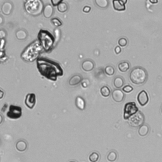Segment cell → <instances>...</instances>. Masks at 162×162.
Returning a JSON list of instances; mask_svg holds the SVG:
<instances>
[{
	"label": "cell",
	"instance_id": "7a4b0ae2",
	"mask_svg": "<svg viewBox=\"0 0 162 162\" xmlns=\"http://www.w3.org/2000/svg\"><path fill=\"white\" fill-rule=\"evenodd\" d=\"M25 8L27 13L34 16H37L41 14L43 4L40 0H31L26 2Z\"/></svg>",
	"mask_w": 162,
	"mask_h": 162
},
{
	"label": "cell",
	"instance_id": "f35d334b",
	"mask_svg": "<svg viewBox=\"0 0 162 162\" xmlns=\"http://www.w3.org/2000/svg\"><path fill=\"white\" fill-rule=\"evenodd\" d=\"M161 113H162V107H161Z\"/></svg>",
	"mask_w": 162,
	"mask_h": 162
},
{
	"label": "cell",
	"instance_id": "ba28073f",
	"mask_svg": "<svg viewBox=\"0 0 162 162\" xmlns=\"http://www.w3.org/2000/svg\"><path fill=\"white\" fill-rule=\"evenodd\" d=\"M113 100L117 103L123 101L125 98V94L120 89H115L112 92Z\"/></svg>",
	"mask_w": 162,
	"mask_h": 162
},
{
	"label": "cell",
	"instance_id": "9c48e42d",
	"mask_svg": "<svg viewBox=\"0 0 162 162\" xmlns=\"http://www.w3.org/2000/svg\"><path fill=\"white\" fill-rule=\"evenodd\" d=\"M13 10V4L10 2H4L2 7V11L4 15H10Z\"/></svg>",
	"mask_w": 162,
	"mask_h": 162
},
{
	"label": "cell",
	"instance_id": "484cf974",
	"mask_svg": "<svg viewBox=\"0 0 162 162\" xmlns=\"http://www.w3.org/2000/svg\"><path fill=\"white\" fill-rule=\"evenodd\" d=\"M51 24H53V26H55V27H60L62 25V22L60 21V19H57V18H53L51 20Z\"/></svg>",
	"mask_w": 162,
	"mask_h": 162
},
{
	"label": "cell",
	"instance_id": "4fadbf2b",
	"mask_svg": "<svg viewBox=\"0 0 162 162\" xmlns=\"http://www.w3.org/2000/svg\"><path fill=\"white\" fill-rule=\"evenodd\" d=\"M54 13V10L53 7L51 4H47L46 5L44 10H43V14H44V17L47 19L50 18V17L52 16Z\"/></svg>",
	"mask_w": 162,
	"mask_h": 162
},
{
	"label": "cell",
	"instance_id": "6da1fadb",
	"mask_svg": "<svg viewBox=\"0 0 162 162\" xmlns=\"http://www.w3.org/2000/svg\"><path fill=\"white\" fill-rule=\"evenodd\" d=\"M131 82L136 85H141L146 82L148 79V73L145 69L141 67L134 68L129 74Z\"/></svg>",
	"mask_w": 162,
	"mask_h": 162
},
{
	"label": "cell",
	"instance_id": "2e32d148",
	"mask_svg": "<svg viewBox=\"0 0 162 162\" xmlns=\"http://www.w3.org/2000/svg\"><path fill=\"white\" fill-rule=\"evenodd\" d=\"M124 83H125V80L124 78L120 76L116 77L113 80V85L115 88L118 89L122 88L124 85Z\"/></svg>",
	"mask_w": 162,
	"mask_h": 162
},
{
	"label": "cell",
	"instance_id": "277c9868",
	"mask_svg": "<svg viewBox=\"0 0 162 162\" xmlns=\"http://www.w3.org/2000/svg\"><path fill=\"white\" fill-rule=\"evenodd\" d=\"M138 112V108L134 102H129L125 105L124 118L125 120H128L133 115Z\"/></svg>",
	"mask_w": 162,
	"mask_h": 162
},
{
	"label": "cell",
	"instance_id": "9a60e30c",
	"mask_svg": "<svg viewBox=\"0 0 162 162\" xmlns=\"http://www.w3.org/2000/svg\"><path fill=\"white\" fill-rule=\"evenodd\" d=\"M82 81V78L80 75H75V76H72L70 79L69 80L68 84L71 86H75L78 85L80 82Z\"/></svg>",
	"mask_w": 162,
	"mask_h": 162
},
{
	"label": "cell",
	"instance_id": "7c38bea8",
	"mask_svg": "<svg viewBox=\"0 0 162 162\" xmlns=\"http://www.w3.org/2000/svg\"><path fill=\"white\" fill-rule=\"evenodd\" d=\"M27 148L28 144L25 140H19L16 143V149L19 152H25Z\"/></svg>",
	"mask_w": 162,
	"mask_h": 162
},
{
	"label": "cell",
	"instance_id": "4dcf8cb0",
	"mask_svg": "<svg viewBox=\"0 0 162 162\" xmlns=\"http://www.w3.org/2000/svg\"><path fill=\"white\" fill-rule=\"evenodd\" d=\"M62 0H51V2L53 6H58L60 3H62Z\"/></svg>",
	"mask_w": 162,
	"mask_h": 162
},
{
	"label": "cell",
	"instance_id": "d4e9b609",
	"mask_svg": "<svg viewBox=\"0 0 162 162\" xmlns=\"http://www.w3.org/2000/svg\"><path fill=\"white\" fill-rule=\"evenodd\" d=\"M57 8H58V11H60V12L64 13V12H65V11H67L68 10V5L66 3L62 2V3H60L59 4Z\"/></svg>",
	"mask_w": 162,
	"mask_h": 162
},
{
	"label": "cell",
	"instance_id": "30bf717a",
	"mask_svg": "<svg viewBox=\"0 0 162 162\" xmlns=\"http://www.w3.org/2000/svg\"><path fill=\"white\" fill-rule=\"evenodd\" d=\"M127 1H122V0H113V8L117 11H124L125 10V3Z\"/></svg>",
	"mask_w": 162,
	"mask_h": 162
},
{
	"label": "cell",
	"instance_id": "f546056e",
	"mask_svg": "<svg viewBox=\"0 0 162 162\" xmlns=\"http://www.w3.org/2000/svg\"><path fill=\"white\" fill-rule=\"evenodd\" d=\"M89 85V80L88 79H84L82 81V86L84 88H88V86Z\"/></svg>",
	"mask_w": 162,
	"mask_h": 162
},
{
	"label": "cell",
	"instance_id": "5b68a950",
	"mask_svg": "<svg viewBox=\"0 0 162 162\" xmlns=\"http://www.w3.org/2000/svg\"><path fill=\"white\" fill-rule=\"evenodd\" d=\"M22 115V108L19 106L14 105H11L9 111L7 113V116L8 118L11 119L19 118Z\"/></svg>",
	"mask_w": 162,
	"mask_h": 162
},
{
	"label": "cell",
	"instance_id": "4316f807",
	"mask_svg": "<svg viewBox=\"0 0 162 162\" xmlns=\"http://www.w3.org/2000/svg\"><path fill=\"white\" fill-rule=\"evenodd\" d=\"M118 43L120 47H125V46H126L127 45V43H128V40H127V39L125 38H122L119 39Z\"/></svg>",
	"mask_w": 162,
	"mask_h": 162
},
{
	"label": "cell",
	"instance_id": "ffe728a7",
	"mask_svg": "<svg viewBox=\"0 0 162 162\" xmlns=\"http://www.w3.org/2000/svg\"><path fill=\"white\" fill-rule=\"evenodd\" d=\"M107 160L110 162H115L118 158V153L115 150H112L107 155Z\"/></svg>",
	"mask_w": 162,
	"mask_h": 162
},
{
	"label": "cell",
	"instance_id": "8992f818",
	"mask_svg": "<svg viewBox=\"0 0 162 162\" xmlns=\"http://www.w3.org/2000/svg\"><path fill=\"white\" fill-rule=\"evenodd\" d=\"M149 97L148 94L144 90L141 91L137 95V101L139 104L142 106H145L148 103Z\"/></svg>",
	"mask_w": 162,
	"mask_h": 162
},
{
	"label": "cell",
	"instance_id": "836d02e7",
	"mask_svg": "<svg viewBox=\"0 0 162 162\" xmlns=\"http://www.w3.org/2000/svg\"><path fill=\"white\" fill-rule=\"evenodd\" d=\"M121 51H122V50H121V48H120V46H116V47H115V53L118 55V54H119V53H121Z\"/></svg>",
	"mask_w": 162,
	"mask_h": 162
},
{
	"label": "cell",
	"instance_id": "cb8c5ba5",
	"mask_svg": "<svg viewBox=\"0 0 162 162\" xmlns=\"http://www.w3.org/2000/svg\"><path fill=\"white\" fill-rule=\"evenodd\" d=\"M115 72V68L112 65H108L105 68V73L108 76H112Z\"/></svg>",
	"mask_w": 162,
	"mask_h": 162
},
{
	"label": "cell",
	"instance_id": "e575fe53",
	"mask_svg": "<svg viewBox=\"0 0 162 162\" xmlns=\"http://www.w3.org/2000/svg\"><path fill=\"white\" fill-rule=\"evenodd\" d=\"M4 92L3 90L0 89V100L2 99V98L4 97Z\"/></svg>",
	"mask_w": 162,
	"mask_h": 162
},
{
	"label": "cell",
	"instance_id": "7402d4cb",
	"mask_svg": "<svg viewBox=\"0 0 162 162\" xmlns=\"http://www.w3.org/2000/svg\"><path fill=\"white\" fill-rule=\"evenodd\" d=\"M100 155L98 152H92L89 157V160L91 162H97L100 160Z\"/></svg>",
	"mask_w": 162,
	"mask_h": 162
},
{
	"label": "cell",
	"instance_id": "74e56055",
	"mask_svg": "<svg viewBox=\"0 0 162 162\" xmlns=\"http://www.w3.org/2000/svg\"><path fill=\"white\" fill-rule=\"evenodd\" d=\"M69 162H77L76 161H69Z\"/></svg>",
	"mask_w": 162,
	"mask_h": 162
},
{
	"label": "cell",
	"instance_id": "8fae6325",
	"mask_svg": "<svg viewBox=\"0 0 162 162\" xmlns=\"http://www.w3.org/2000/svg\"><path fill=\"white\" fill-rule=\"evenodd\" d=\"M94 68V63L92 60H85L82 63V68L86 72H90Z\"/></svg>",
	"mask_w": 162,
	"mask_h": 162
},
{
	"label": "cell",
	"instance_id": "83f0119b",
	"mask_svg": "<svg viewBox=\"0 0 162 162\" xmlns=\"http://www.w3.org/2000/svg\"><path fill=\"white\" fill-rule=\"evenodd\" d=\"M122 91H124L125 92H127V93H129V92L133 91V88L130 85H126L124 87H123Z\"/></svg>",
	"mask_w": 162,
	"mask_h": 162
},
{
	"label": "cell",
	"instance_id": "e0dca14e",
	"mask_svg": "<svg viewBox=\"0 0 162 162\" xmlns=\"http://www.w3.org/2000/svg\"><path fill=\"white\" fill-rule=\"evenodd\" d=\"M76 105L77 108H79L80 110H84L86 108V103L85 100L83 99L82 97L77 96L76 100Z\"/></svg>",
	"mask_w": 162,
	"mask_h": 162
},
{
	"label": "cell",
	"instance_id": "52a82bcc",
	"mask_svg": "<svg viewBox=\"0 0 162 162\" xmlns=\"http://www.w3.org/2000/svg\"><path fill=\"white\" fill-rule=\"evenodd\" d=\"M36 95L33 93H30L27 94L25 100L26 105L30 109H32L36 105Z\"/></svg>",
	"mask_w": 162,
	"mask_h": 162
},
{
	"label": "cell",
	"instance_id": "f1b7e54d",
	"mask_svg": "<svg viewBox=\"0 0 162 162\" xmlns=\"http://www.w3.org/2000/svg\"><path fill=\"white\" fill-rule=\"evenodd\" d=\"M7 33L4 29H0V40L4 39V38L7 37Z\"/></svg>",
	"mask_w": 162,
	"mask_h": 162
},
{
	"label": "cell",
	"instance_id": "d590c367",
	"mask_svg": "<svg viewBox=\"0 0 162 162\" xmlns=\"http://www.w3.org/2000/svg\"><path fill=\"white\" fill-rule=\"evenodd\" d=\"M3 20H4L3 19V17L2 16L0 15V26L2 25L3 24V22H4Z\"/></svg>",
	"mask_w": 162,
	"mask_h": 162
},
{
	"label": "cell",
	"instance_id": "5bb4252c",
	"mask_svg": "<svg viewBox=\"0 0 162 162\" xmlns=\"http://www.w3.org/2000/svg\"><path fill=\"white\" fill-rule=\"evenodd\" d=\"M149 132V127L147 124H143L140 127L138 130V134L141 137L146 136Z\"/></svg>",
	"mask_w": 162,
	"mask_h": 162
},
{
	"label": "cell",
	"instance_id": "ac0fdd59",
	"mask_svg": "<svg viewBox=\"0 0 162 162\" xmlns=\"http://www.w3.org/2000/svg\"><path fill=\"white\" fill-rule=\"evenodd\" d=\"M118 67L119 70L120 72H125L129 70L130 65V63L128 62L125 61V62H122L120 63Z\"/></svg>",
	"mask_w": 162,
	"mask_h": 162
},
{
	"label": "cell",
	"instance_id": "1f68e13d",
	"mask_svg": "<svg viewBox=\"0 0 162 162\" xmlns=\"http://www.w3.org/2000/svg\"><path fill=\"white\" fill-rule=\"evenodd\" d=\"M91 8L89 7V6H85L82 9V11L85 13H89L91 11Z\"/></svg>",
	"mask_w": 162,
	"mask_h": 162
},
{
	"label": "cell",
	"instance_id": "8d00e7d4",
	"mask_svg": "<svg viewBox=\"0 0 162 162\" xmlns=\"http://www.w3.org/2000/svg\"><path fill=\"white\" fill-rule=\"evenodd\" d=\"M3 117L2 115L0 114V125L3 123Z\"/></svg>",
	"mask_w": 162,
	"mask_h": 162
},
{
	"label": "cell",
	"instance_id": "d6a6232c",
	"mask_svg": "<svg viewBox=\"0 0 162 162\" xmlns=\"http://www.w3.org/2000/svg\"><path fill=\"white\" fill-rule=\"evenodd\" d=\"M4 44H5V40L2 39L1 41H0V51H2L3 49L4 48Z\"/></svg>",
	"mask_w": 162,
	"mask_h": 162
},
{
	"label": "cell",
	"instance_id": "d6986e66",
	"mask_svg": "<svg viewBox=\"0 0 162 162\" xmlns=\"http://www.w3.org/2000/svg\"><path fill=\"white\" fill-rule=\"evenodd\" d=\"M27 32L25 30H19L16 32V38L19 40H24L27 38Z\"/></svg>",
	"mask_w": 162,
	"mask_h": 162
},
{
	"label": "cell",
	"instance_id": "44dd1931",
	"mask_svg": "<svg viewBox=\"0 0 162 162\" xmlns=\"http://www.w3.org/2000/svg\"><path fill=\"white\" fill-rule=\"evenodd\" d=\"M100 92L101 95L105 97V98H107L111 94V91L110 89L108 86H103L102 88L100 89Z\"/></svg>",
	"mask_w": 162,
	"mask_h": 162
},
{
	"label": "cell",
	"instance_id": "603a6c76",
	"mask_svg": "<svg viewBox=\"0 0 162 162\" xmlns=\"http://www.w3.org/2000/svg\"><path fill=\"white\" fill-rule=\"evenodd\" d=\"M95 3L98 7L101 8H105L108 6V2L107 0H96Z\"/></svg>",
	"mask_w": 162,
	"mask_h": 162
},
{
	"label": "cell",
	"instance_id": "3957f363",
	"mask_svg": "<svg viewBox=\"0 0 162 162\" xmlns=\"http://www.w3.org/2000/svg\"><path fill=\"white\" fill-rule=\"evenodd\" d=\"M129 125L133 127H140L143 125L144 122V116L141 112L138 111L136 113L133 115L128 120Z\"/></svg>",
	"mask_w": 162,
	"mask_h": 162
}]
</instances>
